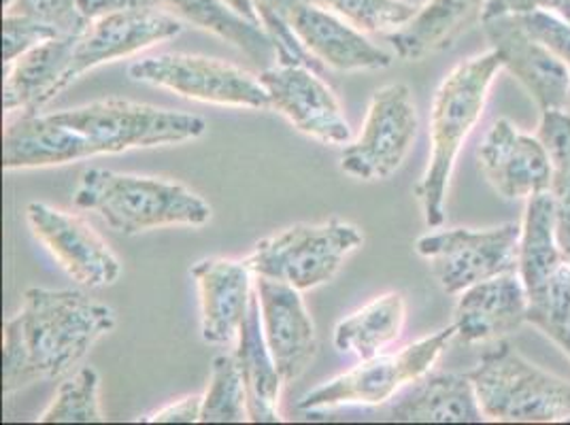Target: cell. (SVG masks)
Returning <instances> with one entry per match:
<instances>
[{
	"label": "cell",
	"mask_w": 570,
	"mask_h": 425,
	"mask_svg": "<svg viewBox=\"0 0 570 425\" xmlns=\"http://www.w3.org/2000/svg\"><path fill=\"white\" fill-rule=\"evenodd\" d=\"M116 310L77 289L30 287L20 310L4 324L2 392L13 396L37 380L67 375L105 334Z\"/></svg>",
	"instance_id": "cell-1"
},
{
	"label": "cell",
	"mask_w": 570,
	"mask_h": 425,
	"mask_svg": "<svg viewBox=\"0 0 570 425\" xmlns=\"http://www.w3.org/2000/svg\"><path fill=\"white\" fill-rule=\"evenodd\" d=\"M500 71L499 53L488 49L455 65L434 95L430 113V156L426 170L415 186L428 228H441L445 224L453 166L462 145L483 116L490 88Z\"/></svg>",
	"instance_id": "cell-2"
},
{
	"label": "cell",
	"mask_w": 570,
	"mask_h": 425,
	"mask_svg": "<svg viewBox=\"0 0 570 425\" xmlns=\"http://www.w3.org/2000/svg\"><path fill=\"white\" fill-rule=\"evenodd\" d=\"M72 205L98 212L116 233L126 237L173 226L203 228L214 215L203 196L177 181L107 168H88L81 172Z\"/></svg>",
	"instance_id": "cell-3"
},
{
	"label": "cell",
	"mask_w": 570,
	"mask_h": 425,
	"mask_svg": "<svg viewBox=\"0 0 570 425\" xmlns=\"http://www.w3.org/2000/svg\"><path fill=\"white\" fill-rule=\"evenodd\" d=\"M49 116L67 128L75 162L130 149L194 141L207 132V121L198 116L124 98L96 100Z\"/></svg>",
	"instance_id": "cell-4"
},
{
	"label": "cell",
	"mask_w": 570,
	"mask_h": 425,
	"mask_svg": "<svg viewBox=\"0 0 570 425\" xmlns=\"http://www.w3.org/2000/svg\"><path fill=\"white\" fill-rule=\"evenodd\" d=\"M476 401L490 422L560 424L570 422V383L530 364L507 340L481 355L469 373Z\"/></svg>",
	"instance_id": "cell-5"
},
{
	"label": "cell",
	"mask_w": 570,
	"mask_h": 425,
	"mask_svg": "<svg viewBox=\"0 0 570 425\" xmlns=\"http://www.w3.org/2000/svg\"><path fill=\"white\" fill-rule=\"evenodd\" d=\"M364 243L362 230L331 217L322 224H294L262 238L245 258L256 277L294 285L301 291L328 284Z\"/></svg>",
	"instance_id": "cell-6"
},
{
	"label": "cell",
	"mask_w": 570,
	"mask_h": 425,
	"mask_svg": "<svg viewBox=\"0 0 570 425\" xmlns=\"http://www.w3.org/2000/svg\"><path fill=\"white\" fill-rule=\"evenodd\" d=\"M453 338L452 324L406 345L399 354L360 359L356 368L311 389L298 401V408L315 413L341 406H377L392 401L403 387L426 377Z\"/></svg>",
	"instance_id": "cell-7"
},
{
	"label": "cell",
	"mask_w": 570,
	"mask_h": 425,
	"mask_svg": "<svg viewBox=\"0 0 570 425\" xmlns=\"http://www.w3.org/2000/svg\"><path fill=\"white\" fill-rule=\"evenodd\" d=\"M522 224L509 221L492 228H452L417 238L415 251L424 258L434 279L448 294L518 273Z\"/></svg>",
	"instance_id": "cell-8"
},
{
	"label": "cell",
	"mask_w": 570,
	"mask_h": 425,
	"mask_svg": "<svg viewBox=\"0 0 570 425\" xmlns=\"http://www.w3.org/2000/svg\"><path fill=\"white\" fill-rule=\"evenodd\" d=\"M128 75L137 83L207 105L271 109L268 92L264 90L261 77L209 56L160 53L132 62Z\"/></svg>",
	"instance_id": "cell-9"
},
{
	"label": "cell",
	"mask_w": 570,
	"mask_h": 425,
	"mask_svg": "<svg viewBox=\"0 0 570 425\" xmlns=\"http://www.w3.org/2000/svg\"><path fill=\"white\" fill-rule=\"evenodd\" d=\"M420 116L413 92L404 83L375 90L356 141L341 154V170L362 181L392 177L417 139Z\"/></svg>",
	"instance_id": "cell-10"
},
{
	"label": "cell",
	"mask_w": 570,
	"mask_h": 425,
	"mask_svg": "<svg viewBox=\"0 0 570 425\" xmlns=\"http://www.w3.org/2000/svg\"><path fill=\"white\" fill-rule=\"evenodd\" d=\"M184 32V22L165 7L132 9L92 20L75 39L67 88L100 65L137 56Z\"/></svg>",
	"instance_id": "cell-11"
},
{
	"label": "cell",
	"mask_w": 570,
	"mask_h": 425,
	"mask_svg": "<svg viewBox=\"0 0 570 425\" xmlns=\"http://www.w3.org/2000/svg\"><path fill=\"white\" fill-rule=\"evenodd\" d=\"M26 221L72 281L90 289L118 281L121 275L118 256L83 217L46 202H30L26 207Z\"/></svg>",
	"instance_id": "cell-12"
},
{
	"label": "cell",
	"mask_w": 570,
	"mask_h": 425,
	"mask_svg": "<svg viewBox=\"0 0 570 425\" xmlns=\"http://www.w3.org/2000/svg\"><path fill=\"white\" fill-rule=\"evenodd\" d=\"M271 109L282 113L301 135L324 145H347L352 128L333 88L309 67H271L261 75Z\"/></svg>",
	"instance_id": "cell-13"
},
{
	"label": "cell",
	"mask_w": 570,
	"mask_h": 425,
	"mask_svg": "<svg viewBox=\"0 0 570 425\" xmlns=\"http://www.w3.org/2000/svg\"><path fill=\"white\" fill-rule=\"evenodd\" d=\"M490 49L499 53L502 69L511 72L530 98L547 109H567L570 105V67L532 39L515 16L483 20Z\"/></svg>",
	"instance_id": "cell-14"
},
{
	"label": "cell",
	"mask_w": 570,
	"mask_h": 425,
	"mask_svg": "<svg viewBox=\"0 0 570 425\" xmlns=\"http://www.w3.org/2000/svg\"><path fill=\"white\" fill-rule=\"evenodd\" d=\"M476 158L488 184L507 200H528L551 191L553 170L546 145L509 119H497L490 126Z\"/></svg>",
	"instance_id": "cell-15"
},
{
	"label": "cell",
	"mask_w": 570,
	"mask_h": 425,
	"mask_svg": "<svg viewBox=\"0 0 570 425\" xmlns=\"http://www.w3.org/2000/svg\"><path fill=\"white\" fill-rule=\"evenodd\" d=\"M262 332L285 383L296 380L317 354V332L309 310L294 285L256 277Z\"/></svg>",
	"instance_id": "cell-16"
},
{
	"label": "cell",
	"mask_w": 570,
	"mask_h": 425,
	"mask_svg": "<svg viewBox=\"0 0 570 425\" xmlns=\"http://www.w3.org/2000/svg\"><path fill=\"white\" fill-rule=\"evenodd\" d=\"M190 275L198 289L203 340L217 347L237 343L256 291L247 261L205 258L191 266Z\"/></svg>",
	"instance_id": "cell-17"
},
{
	"label": "cell",
	"mask_w": 570,
	"mask_h": 425,
	"mask_svg": "<svg viewBox=\"0 0 570 425\" xmlns=\"http://www.w3.org/2000/svg\"><path fill=\"white\" fill-rule=\"evenodd\" d=\"M528 322V291L518 273L479 281L458 294L455 336L466 345L502 340Z\"/></svg>",
	"instance_id": "cell-18"
},
{
	"label": "cell",
	"mask_w": 570,
	"mask_h": 425,
	"mask_svg": "<svg viewBox=\"0 0 570 425\" xmlns=\"http://www.w3.org/2000/svg\"><path fill=\"white\" fill-rule=\"evenodd\" d=\"M292 28L311 56L333 71H381L392 67L394 56L375 46L345 20L305 2L296 9Z\"/></svg>",
	"instance_id": "cell-19"
},
{
	"label": "cell",
	"mask_w": 570,
	"mask_h": 425,
	"mask_svg": "<svg viewBox=\"0 0 570 425\" xmlns=\"http://www.w3.org/2000/svg\"><path fill=\"white\" fill-rule=\"evenodd\" d=\"M75 39L77 37L51 39L4 65V113L22 111V116H37L67 90L65 79L71 67Z\"/></svg>",
	"instance_id": "cell-20"
},
{
	"label": "cell",
	"mask_w": 570,
	"mask_h": 425,
	"mask_svg": "<svg viewBox=\"0 0 570 425\" xmlns=\"http://www.w3.org/2000/svg\"><path fill=\"white\" fill-rule=\"evenodd\" d=\"M238 370L247 394V413L254 424H277L282 422L279 398L285 380L271 355L262 332L261 300L254 291L247 317L238 332Z\"/></svg>",
	"instance_id": "cell-21"
},
{
	"label": "cell",
	"mask_w": 570,
	"mask_h": 425,
	"mask_svg": "<svg viewBox=\"0 0 570 425\" xmlns=\"http://www.w3.org/2000/svg\"><path fill=\"white\" fill-rule=\"evenodd\" d=\"M485 0H428L401 30L385 34L401 60H424L430 53L455 46V41L481 22Z\"/></svg>",
	"instance_id": "cell-22"
},
{
	"label": "cell",
	"mask_w": 570,
	"mask_h": 425,
	"mask_svg": "<svg viewBox=\"0 0 570 425\" xmlns=\"http://www.w3.org/2000/svg\"><path fill=\"white\" fill-rule=\"evenodd\" d=\"M396 422L409 424H481L485 415L475 385L466 375L441 373L413 383V389L392 408Z\"/></svg>",
	"instance_id": "cell-23"
},
{
	"label": "cell",
	"mask_w": 570,
	"mask_h": 425,
	"mask_svg": "<svg viewBox=\"0 0 570 425\" xmlns=\"http://www.w3.org/2000/svg\"><path fill=\"white\" fill-rule=\"evenodd\" d=\"M406 303L401 291L381 294L368 305L341 319L334 328V347L357 359L377 357L403 334Z\"/></svg>",
	"instance_id": "cell-24"
},
{
	"label": "cell",
	"mask_w": 570,
	"mask_h": 425,
	"mask_svg": "<svg viewBox=\"0 0 570 425\" xmlns=\"http://www.w3.org/2000/svg\"><path fill=\"white\" fill-rule=\"evenodd\" d=\"M181 22L203 28L243 51L254 62L277 60L275 46L261 24L235 13L224 0H158Z\"/></svg>",
	"instance_id": "cell-25"
},
{
	"label": "cell",
	"mask_w": 570,
	"mask_h": 425,
	"mask_svg": "<svg viewBox=\"0 0 570 425\" xmlns=\"http://www.w3.org/2000/svg\"><path fill=\"white\" fill-rule=\"evenodd\" d=\"M562 264L564 258L556 243V198L551 191L537 194L525 200L520 238L518 275L528 296L546 284Z\"/></svg>",
	"instance_id": "cell-26"
},
{
	"label": "cell",
	"mask_w": 570,
	"mask_h": 425,
	"mask_svg": "<svg viewBox=\"0 0 570 425\" xmlns=\"http://www.w3.org/2000/svg\"><path fill=\"white\" fill-rule=\"evenodd\" d=\"M41 424H102L107 422L100 408V375L95 366L79 368L65 380L48 408L37 417Z\"/></svg>",
	"instance_id": "cell-27"
},
{
	"label": "cell",
	"mask_w": 570,
	"mask_h": 425,
	"mask_svg": "<svg viewBox=\"0 0 570 425\" xmlns=\"http://www.w3.org/2000/svg\"><path fill=\"white\" fill-rule=\"evenodd\" d=\"M249 422L247 394L235 355H215L207 392L203 394L200 424Z\"/></svg>",
	"instance_id": "cell-28"
},
{
	"label": "cell",
	"mask_w": 570,
	"mask_h": 425,
	"mask_svg": "<svg viewBox=\"0 0 570 425\" xmlns=\"http://www.w3.org/2000/svg\"><path fill=\"white\" fill-rule=\"evenodd\" d=\"M528 324L570 354V264H562L546 284L528 296Z\"/></svg>",
	"instance_id": "cell-29"
},
{
	"label": "cell",
	"mask_w": 570,
	"mask_h": 425,
	"mask_svg": "<svg viewBox=\"0 0 570 425\" xmlns=\"http://www.w3.org/2000/svg\"><path fill=\"white\" fill-rule=\"evenodd\" d=\"M309 2L331 11L336 18L362 30L364 34L396 32L404 24H409L420 9V4H413L409 0H309Z\"/></svg>",
	"instance_id": "cell-30"
},
{
	"label": "cell",
	"mask_w": 570,
	"mask_h": 425,
	"mask_svg": "<svg viewBox=\"0 0 570 425\" xmlns=\"http://www.w3.org/2000/svg\"><path fill=\"white\" fill-rule=\"evenodd\" d=\"M309 0H254L256 13L261 26L271 37L275 53H277V65L284 67H309L313 71H326L324 65H320L303 43L298 41L294 28H292V18L301 4Z\"/></svg>",
	"instance_id": "cell-31"
},
{
	"label": "cell",
	"mask_w": 570,
	"mask_h": 425,
	"mask_svg": "<svg viewBox=\"0 0 570 425\" xmlns=\"http://www.w3.org/2000/svg\"><path fill=\"white\" fill-rule=\"evenodd\" d=\"M546 145L547 156L551 160L553 181L551 194L567 196L570 194V113L567 109H547L541 111L539 135Z\"/></svg>",
	"instance_id": "cell-32"
},
{
	"label": "cell",
	"mask_w": 570,
	"mask_h": 425,
	"mask_svg": "<svg viewBox=\"0 0 570 425\" xmlns=\"http://www.w3.org/2000/svg\"><path fill=\"white\" fill-rule=\"evenodd\" d=\"M4 13H20L56 28L62 37H79L88 20L81 16L77 0H2Z\"/></svg>",
	"instance_id": "cell-33"
},
{
	"label": "cell",
	"mask_w": 570,
	"mask_h": 425,
	"mask_svg": "<svg viewBox=\"0 0 570 425\" xmlns=\"http://www.w3.org/2000/svg\"><path fill=\"white\" fill-rule=\"evenodd\" d=\"M62 37L56 28L20 13H4L2 18V62L9 65L26 51Z\"/></svg>",
	"instance_id": "cell-34"
},
{
	"label": "cell",
	"mask_w": 570,
	"mask_h": 425,
	"mask_svg": "<svg viewBox=\"0 0 570 425\" xmlns=\"http://www.w3.org/2000/svg\"><path fill=\"white\" fill-rule=\"evenodd\" d=\"M523 30L537 39L541 46H546L551 53H556L560 60H564L570 67V22L560 13L539 9L532 13L515 16Z\"/></svg>",
	"instance_id": "cell-35"
},
{
	"label": "cell",
	"mask_w": 570,
	"mask_h": 425,
	"mask_svg": "<svg viewBox=\"0 0 570 425\" xmlns=\"http://www.w3.org/2000/svg\"><path fill=\"white\" fill-rule=\"evenodd\" d=\"M203 413V394H191L181 401L170 402L167 406L158 408L156 413L147 415L145 424H196L200 422Z\"/></svg>",
	"instance_id": "cell-36"
},
{
	"label": "cell",
	"mask_w": 570,
	"mask_h": 425,
	"mask_svg": "<svg viewBox=\"0 0 570 425\" xmlns=\"http://www.w3.org/2000/svg\"><path fill=\"white\" fill-rule=\"evenodd\" d=\"M562 2L564 0H485L481 22L500 18V16H523V13H532L539 9L558 11L562 7Z\"/></svg>",
	"instance_id": "cell-37"
},
{
	"label": "cell",
	"mask_w": 570,
	"mask_h": 425,
	"mask_svg": "<svg viewBox=\"0 0 570 425\" xmlns=\"http://www.w3.org/2000/svg\"><path fill=\"white\" fill-rule=\"evenodd\" d=\"M77 7L81 16L92 22L105 16H114L121 11H132V9H151V7H163L158 0H77Z\"/></svg>",
	"instance_id": "cell-38"
},
{
	"label": "cell",
	"mask_w": 570,
	"mask_h": 425,
	"mask_svg": "<svg viewBox=\"0 0 570 425\" xmlns=\"http://www.w3.org/2000/svg\"><path fill=\"white\" fill-rule=\"evenodd\" d=\"M556 198V243L562 258L570 264V194Z\"/></svg>",
	"instance_id": "cell-39"
},
{
	"label": "cell",
	"mask_w": 570,
	"mask_h": 425,
	"mask_svg": "<svg viewBox=\"0 0 570 425\" xmlns=\"http://www.w3.org/2000/svg\"><path fill=\"white\" fill-rule=\"evenodd\" d=\"M224 2H226L235 13H238L240 18H245V20H249V22H254V24H261L254 0H224Z\"/></svg>",
	"instance_id": "cell-40"
},
{
	"label": "cell",
	"mask_w": 570,
	"mask_h": 425,
	"mask_svg": "<svg viewBox=\"0 0 570 425\" xmlns=\"http://www.w3.org/2000/svg\"><path fill=\"white\" fill-rule=\"evenodd\" d=\"M569 357H570V354H569Z\"/></svg>",
	"instance_id": "cell-41"
}]
</instances>
